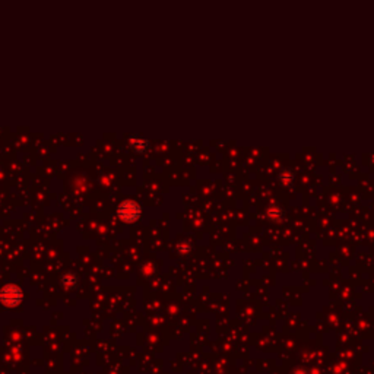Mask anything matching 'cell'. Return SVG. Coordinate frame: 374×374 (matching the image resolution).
Returning a JSON list of instances; mask_svg holds the SVG:
<instances>
[{
	"mask_svg": "<svg viewBox=\"0 0 374 374\" xmlns=\"http://www.w3.org/2000/svg\"><path fill=\"white\" fill-rule=\"evenodd\" d=\"M138 213H139V208L133 202H126L120 206V215L124 219H133L138 216Z\"/></svg>",
	"mask_w": 374,
	"mask_h": 374,
	"instance_id": "1",
	"label": "cell"
},
{
	"mask_svg": "<svg viewBox=\"0 0 374 374\" xmlns=\"http://www.w3.org/2000/svg\"><path fill=\"white\" fill-rule=\"evenodd\" d=\"M2 298L5 300V301H8V298H11L12 300V303H15V301H18L19 298H21V291L16 288V287H6L3 291H2ZM11 300H9V303H11Z\"/></svg>",
	"mask_w": 374,
	"mask_h": 374,
	"instance_id": "2",
	"label": "cell"
}]
</instances>
